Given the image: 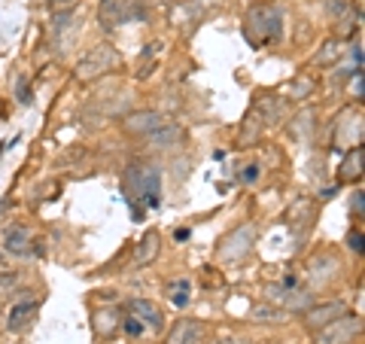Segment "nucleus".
Instances as JSON below:
<instances>
[{"mask_svg":"<svg viewBox=\"0 0 365 344\" xmlns=\"http://www.w3.org/2000/svg\"><path fill=\"white\" fill-rule=\"evenodd\" d=\"M122 192H125V201H128L134 223H140L146 211L162 208V171L150 162H131L125 168Z\"/></svg>","mask_w":365,"mask_h":344,"instance_id":"nucleus-1","label":"nucleus"},{"mask_svg":"<svg viewBox=\"0 0 365 344\" xmlns=\"http://www.w3.org/2000/svg\"><path fill=\"white\" fill-rule=\"evenodd\" d=\"M244 37L253 49L280 43V37H283V9L277 4L250 6L247 16H244Z\"/></svg>","mask_w":365,"mask_h":344,"instance_id":"nucleus-2","label":"nucleus"},{"mask_svg":"<svg viewBox=\"0 0 365 344\" xmlns=\"http://www.w3.org/2000/svg\"><path fill=\"white\" fill-rule=\"evenodd\" d=\"M119 67H122L119 49H116V46H110V43H101L76 64V79H79V83H91V79L104 76L110 71H119Z\"/></svg>","mask_w":365,"mask_h":344,"instance_id":"nucleus-3","label":"nucleus"},{"mask_svg":"<svg viewBox=\"0 0 365 344\" xmlns=\"http://www.w3.org/2000/svg\"><path fill=\"white\" fill-rule=\"evenodd\" d=\"M143 0H101L98 6V21L104 31H116L122 25H128L131 19H143Z\"/></svg>","mask_w":365,"mask_h":344,"instance_id":"nucleus-4","label":"nucleus"},{"mask_svg":"<svg viewBox=\"0 0 365 344\" xmlns=\"http://www.w3.org/2000/svg\"><path fill=\"white\" fill-rule=\"evenodd\" d=\"M256 238H259V228L253 223H244L237 226L232 235H225L216 247V256L222 262H241L244 256H250V250L256 247Z\"/></svg>","mask_w":365,"mask_h":344,"instance_id":"nucleus-5","label":"nucleus"},{"mask_svg":"<svg viewBox=\"0 0 365 344\" xmlns=\"http://www.w3.org/2000/svg\"><path fill=\"white\" fill-rule=\"evenodd\" d=\"M362 335V317L359 314H341L332 323L317 329V344H353Z\"/></svg>","mask_w":365,"mask_h":344,"instance_id":"nucleus-6","label":"nucleus"},{"mask_svg":"<svg viewBox=\"0 0 365 344\" xmlns=\"http://www.w3.org/2000/svg\"><path fill=\"white\" fill-rule=\"evenodd\" d=\"M162 125H168V119H165V113H158V110H134L122 119L125 134H131V137H150L153 131L162 128Z\"/></svg>","mask_w":365,"mask_h":344,"instance_id":"nucleus-7","label":"nucleus"},{"mask_svg":"<svg viewBox=\"0 0 365 344\" xmlns=\"http://www.w3.org/2000/svg\"><path fill=\"white\" fill-rule=\"evenodd\" d=\"M204 341H207V323L192 320V317L177 320L174 329H170L165 338V344H204Z\"/></svg>","mask_w":365,"mask_h":344,"instance_id":"nucleus-8","label":"nucleus"},{"mask_svg":"<svg viewBox=\"0 0 365 344\" xmlns=\"http://www.w3.org/2000/svg\"><path fill=\"white\" fill-rule=\"evenodd\" d=\"M253 113L262 119V125H280L283 119L289 116V101L280 98V95H262L256 104H253Z\"/></svg>","mask_w":365,"mask_h":344,"instance_id":"nucleus-9","label":"nucleus"},{"mask_svg":"<svg viewBox=\"0 0 365 344\" xmlns=\"http://www.w3.org/2000/svg\"><path fill=\"white\" fill-rule=\"evenodd\" d=\"M347 311V305L344 302H323V305H311V308H304V317H302V323H304V329H311V332H317V329H323L326 323H332L335 317H341Z\"/></svg>","mask_w":365,"mask_h":344,"instance_id":"nucleus-10","label":"nucleus"},{"mask_svg":"<svg viewBox=\"0 0 365 344\" xmlns=\"http://www.w3.org/2000/svg\"><path fill=\"white\" fill-rule=\"evenodd\" d=\"M314 220H317V201L314 198H299L287 213V226L295 238L307 235V228L314 226Z\"/></svg>","mask_w":365,"mask_h":344,"instance_id":"nucleus-11","label":"nucleus"},{"mask_svg":"<svg viewBox=\"0 0 365 344\" xmlns=\"http://www.w3.org/2000/svg\"><path fill=\"white\" fill-rule=\"evenodd\" d=\"M0 244H4V250H6L9 256H28L31 250H34V235H31L28 226L13 223V226L4 228V238H0Z\"/></svg>","mask_w":365,"mask_h":344,"instance_id":"nucleus-12","label":"nucleus"},{"mask_svg":"<svg viewBox=\"0 0 365 344\" xmlns=\"http://www.w3.org/2000/svg\"><path fill=\"white\" fill-rule=\"evenodd\" d=\"M158 250H162V235H158L155 228H150V232L140 238V244L134 247L131 268H146V265H153V262L158 259Z\"/></svg>","mask_w":365,"mask_h":344,"instance_id":"nucleus-13","label":"nucleus"},{"mask_svg":"<svg viewBox=\"0 0 365 344\" xmlns=\"http://www.w3.org/2000/svg\"><path fill=\"white\" fill-rule=\"evenodd\" d=\"M91 329H95V335L101 341H110L122 329V314L116 308H101V311H95V317H91Z\"/></svg>","mask_w":365,"mask_h":344,"instance_id":"nucleus-14","label":"nucleus"},{"mask_svg":"<svg viewBox=\"0 0 365 344\" xmlns=\"http://www.w3.org/2000/svg\"><path fill=\"white\" fill-rule=\"evenodd\" d=\"M362 162H365V150L362 146H350L344 162L338 168V183H359L362 180Z\"/></svg>","mask_w":365,"mask_h":344,"instance_id":"nucleus-15","label":"nucleus"},{"mask_svg":"<svg viewBox=\"0 0 365 344\" xmlns=\"http://www.w3.org/2000/svg\"><path fill=\"white\" fill-rule=\"evenodd\" d=\"M131 314L134 317H140L146 329H165V314H162V308H158L155 302L150 299H134L131 302Z\"/></svg>","mask_w":365,"mask_h":344,"instance_id":"nucleus-16","label":"nucleus"},{"mask_svg":"<svg viewBox=\"0 0 365 344\" xmlns=\"http://www.w3.org/2000/svg\"><path fill=\"white\" fill-rule=\"evenodd\" d=\"M34 317H37V302H16L13 308H9L6 326L13 332H19V329H25Z\"/></svg>","mask_w":365,"mask_h":344,"instance_id":"nucleus-17","label":"nucleus"},{"mask_svg":"<svg viewBox=\"0 0 365 344\" xmlns=\"http://www.w3.org/2000/svg\"><path fill=\"white\" fill-rule=\"evenodd\" d=\"M314 88H317V79L299 74V76H292V79H289V86H287V88H283V98H287V101H304V98H311V95H314Z\"/></svg>","mask_w":365,"mask_h":344,"instance_id":"nucleus-18","label":"nucleus"},{"mask_svg":"<svg viewBox=\"0 0 365 344\" xmlns=\"http://www.w3.org/2000/svg\"><path fill=\"white\" fill-rule=\"evenodd\" d=\"M165 293H168V299L174 302L177 308H189V302H192V280H189V278L170 280Z\"/></svg>","mask_w":365,"mask_h":344,"instance_id":"nucleus-19","label":"nucleus"},{"mask_svg":"<svg viewBox=\"0 0 365 344\" xmlns=\"http://www.w3.org/2000/svg\"><path fill=\"white\" fill-rule=\"evenodd\" d=\"M182 137H186V134H182L180 125H170V122H168V125H162L158 131L150 134V143H153V146H162V150H168V146H177Z\"/></svg>","mask_w":365,"mask_h":344,"instance_id":"nucleus-20","label":"nucleus"},{"mask_svg":"<svg viewBox=\"0 0 365 344\" xmlns=\"http://www.w3.org/2000/svg\"><path fill=\"white\" fill-rule=\"evenodd\" d=\"M262 119L256 116L253 110L247 113V119H244V125H241V134H237V146H250V143H256L259 141V134H262Z\"/></svg>","mask_w":365,"mask_h":344,"instance_id":"nucleus-21","label":"nucleus"},{"mask_svg":"<svg viewBox=\"0 0 365 344\" xmlns=\"http://www.w3.org/2000/svg\"><path fill=\"white\" fill-rule=\"evenodd\" d=\"M250 320H256V323H283L287 311L277 305H256L253 311H250Z\"/></svg>","mask_w":365,"mask_h":344,"instance_id":"nucleus-22","label":"nucleus"},{"mask_svg":"<svg viewBox=\"0 0 365 344\" xmlns=\"http://www.w3.org/2000/svg\"><path fill=\"white\" fill-rule=\"evenodd\" d=\"M302 128H304V141H311V134H314V128H317V113H314V110H304V113H299V116L292 119L289 131L299 134Z\"/></svg>","mask_w":365,"mask_h":344,"instance_id":"nucleus-23","label":"nucleus"},{"mask_svg":"<svg viewBox=\"0 0 365 344\" xmlns=\"http://www.w3.org/2000/svg\"><path fill=\"white\" fill-rule=\"evenodd\" d=\"M158 49H162V46H158V43H150V46H146V52H143V61H140V71H137V79H146V76H150L153 64L158 61Z\"/></svg>","mask_w":365,"mask_h":344,"instance_id":"nucleus-24","label":"nucleus"},{"mask_svg":"<svg viewBox=\"0 0 365 344\" xmlns=\"http://www.w3.org/2000/svg\"><path fill=\"white\" fill-rule=\"evenodd\" d=\"M122 332H125V335H128V338H140L143 335V332H146V323H143V320L140 317H122Z\"/></svg>","mask_w":365,"mask_h":344,"instance_id":"nucleus-25","label":"nucleus"},{"mask_svg":"<svg viewBox=\"0 0 365 344\" xmlns=\"http://www.w3.org/2000/svg\"><path fill=\"white\" fill-rule=\"evenodd\" d=\"M16 98H19V104H21V107H28L31 101H34V91H31L28 76H19V79H16Z\"/></svg>","mask_w":365,"mask_h":344,"instance_id":"nucleus-26","label":"nucleus"},{"mask_svg":"<svg viewBox=\"0 0 365 344\" xmlns=\"http://www.w3.org/2000/svg\"><path fill=\"white\" fill-rule=\"evenodd\" d=\"M338 55H341V49H338V43L332 40V43H326V46H323V52H319L314 61H317V64H335V61H338Z\"/></svg>","mask_w":365,"mask_h":344,"instance_id":"nucleus-27","label":"nucleus"},{"mask_svg":"<svg viewBox=\"0 0 365 344\" xmlns=\"http://www.w3.org/2000/svg\"><path fill=\"white\" fill-rule=\"evenodd\" d=\"M259 177H262V168H259L256 162H250V165L244 168V174H241V180L247 183V186H253V183H259Z\"/></svg>","mask_w":365,"mask_h":344,"instance_id":"nucleus-28","label":"nucleus"},{"mask_svg":"<svg viewBox=\"0 0 365 344\" xmlns=\"http://www.w3.org/2000/svg\"><path fill=\"white\" fill-rule=\"evenodd\" d=\"M347 247L353 250V253H362V232H359V228H350V232H347Z\"/></svg>","mask_w":365,"mask_h":344,"instance_id":"nucleus-29","label":"nucleus"},{"mask_svg":"<svg viewBox=\"0 0 365 344\" xmlns=\"http://www.w3.org/2000/svg\"><path fill=\"white\" fill-rule=\"evenodd\" d=\"M16 280H19V274H0V295H6V293H13V286H16Z\"/></svg>","mask_w":365,"mask_h":344,"instance_id":"nucleus-30","label":"nucleus"},{"mask_svg":"<svg viewBox=\"0 0 365 344\" xmlns=\"http://www.w3.org/2000/svg\"><path fill=\"white\" fill-rule=\"evenodd\" d=\"M350 213L356 216V220L362 216V189H356V192H353V198H350Z\"/></svg>","mask_w":365,"mask_h":344,"instance_id":"nucleus-31","label":"nucleus"},{"mask_svg":"<svg viewBox=\"0 0 365 344\" xmlns=\"http://www.w3.org/2000/svg\"><path fill=\"white\" fill-rule=\"evenodd\" d=\"M76 4V0H49V6L52 9H71Z\"/></svg>","mask_w":365,"mask_h":344,"instance_id":"nucleus-32","label":"nucleus"},{"mask_svg":"<svg viewBox=\"0 0 365 344\" xmlns=\"http://www.w3.org/2000/svg\"><path fill=\"white\" fill-rule=\"evenodd\" d=\"M350 55H353V64H356V67H362V46H359V43L353 46V52H350Z\"/></svg>","mask_w":365,"mask_h":344,"instance_id":"nucleus-33","label":"nucleus"},{"mask_svg":"<svg viewBox=\"0 0 365 344\" xmlns=\"http://www.w3.org/2000/svg\"><path fill=\"white\" fill-rule=\"evenodd\" d=\"M335 195H338V186H329V189H323V192H319V198H323V201H329V198H335Z\"/></svg>","mask_w":365,"mask_h":344,"instance_id":"nucleus-34","label":"nucleus"},{"mask_svg":"<svg viewBox=\"0 0 365 344\" xmlns=\"http://www.w3.org/2000/svg\"><path fill=\"white\" fill-rule=\"evenodd\" d=\"M174 238H177V241H189V228H177Z\"/></svg>","mask_w":365,"mask_h":344,"instance_id":"nucleus-35","label":"nucleus"},{"mask_svg":"<svg viewBox=\"0 0 365 344\" xmlns=\"http://www.w3.org/2000/svg\"><path fill=\"white\" fill-rule=\"evenodd\" d=\"M143 4H165V0H143Z\"/></svg>","mask_w":365,"mask_h":344,"instance_id":"nucleus-36","label":"nucleus"},{"mask_svg":"<svg viewBox=\"0 0 365 344\" xmlns=\"http://www.w3.org/2000/svg\"><path fill=\"white\" fill-rule=\"evenodd\" d=\"M222 344H232V341H222Z\"/></svg>","mask_w":365,"mask_h":344,"instance_id":"nucleus-37","label":"nucleus"}]
</instances>
